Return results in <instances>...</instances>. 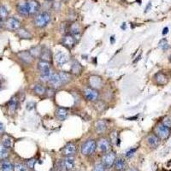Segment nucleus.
Listing matches in <instances>:
<instances>
[{"instance_id": "42", "label": "nucleus", "mask_w": 171, "mask_h": 171, "mask_svg": "<svg viewBox=\"0 0 171 171\" xmlns=\"http://www.w3.org/2000/svg\"><path fill=\"white\" fill-rule=\"evenodd\" d=\"M34 106L35 104L34 102H29V103L27 104V110H28V111H32L33 109L34 108Z\"/></svg>"}, {"instance_id": "28", "label": "nucleus", "mask_w": 171, "mask_h": 171, "mask_svg": "<svg viewBox=\"0 0 171 171\" xmlns=\"http://www.w3.org/2000/svg\"><path fill=\"white\" fill-rule=\"evenodd\" d=\"M94 127H95V130L98 133H103L106 129V123H105V121H98L95 122Z\"/></svg>"}, {"instance_id": "4", "label": "nucleus", "mask_w": 171, "mask_h": 171, "mask_svg": "<svg viewBox=\"0 0 171 171\" xmlns=\"http://www.w3.org/2000/svg\"><path fill=\"white\" fill-rule=\"evenodd\" d=\"M155 133L156 135L160 139H166L170 135V128L165 127L164 125L160 123L156 127Z\"/></svg>"}, {"instance_id": "18", "label": "nucleus", "mask_w": 171, "mask_h": 171, "mask_svg": "<svg viewBox=\"0 0 171 171\" xmlns=\"http://www.w3.org/2000/svg\"><path fill=\"white\" fill-rule=\"evenodd\" d=\"M98 148L101 152H106L111 148V144L106 139H100L98 141Z\"/></svg>"}, {"instance_id": "34", "label": "nucleus", "mask_w": 171, "mask_h": 171, "mask_svg": "<svg viewBox=\"0 0 171 171\" xmlns=\"http://www.w3.org/2000/svg\"><path fill=\"white\" fill-rule=\"evenodd\" d=\"M8 148L0 144V159H5L8 157Z\"/></svg>"}, {"instance_id": "8", "label": "nucleus", "mask_w": 171, "mask_h": 171, "mask_svg": "<svg viewBox=\"0 0 171 171\" xmlns=\"http://www.w3.org/2000/svg\"><path fill=\"white\" fill-rule=\"evenodd\" d=\"M26 2L28 9L29 15H34L40 9V3L37 0H27Z\"/></svg>"}, {"instance_id": "17", "label": "nucleus", "mask_w": 171, "mask_h": 171, "mask_svg": "<svg viewBox=\"0 0 171 171\" xmlns=\"http://www.w3.org/2000/svg\"><path fill=\"white\" fill-rule=\"evenodd\" d=\"M38 70L41 74L48 73L51 71V63L40 60L38 63Z\"/></svg>"}, {"instance_id": "5", "label": "nucleus", "mask_w": 171, "mask_h": 171, "mask_svg": "<svg viewBox=\"0 0 171 171\" xmlns=\"http://www.w3.org/2000/svg\"><path fill=\"white\" fill-rule=\"evenodd\" d=\"M116 159V154L114 152H108L102 157V164L105 168H111L112 165H114Z\"/></svg>"}, {"instance_id": "33", "label": "nucleus", "mask_w": 171, "mask_h": 171, "mask_svg": "<svg viewBox=\"0 0 171 171\" xmlns=\"http://www.w3.org/2000/svg\"><path fill=\"white\" fill-rule=\"evenodd\" d=\"M158 46L159 48H161L163 51H167L169 49V44H168V41H167V39H161L158 43Z\"/></svg>"}, {"instance_id": "54", "label": "nucleus", "mask_w": 171, "mask_h": 171, "mask_svg": "<svg viewBox=\"0 0 171 171\" xmlns=\"http://www.w3.org/2000/svg\"><path fill=\"white\" fill-rule=\"evenodd\" d=\"M170 60H171V56H170Z\"/></svg>"}, {"instance_id": "44", "label": "nucleus", "mask_w": 171, "mask_h": 171, "mask_svg": "<svg viewBox=\"0 0 171 171\" xmlns=\"http://www.w3.org/2000/svg\"><path fill=\"white\" fill-rule=\"evenodd\" d=\"M45 93L47 94L48 97H52V96L54 95V90L52 87H51V88L47 89L46 91H45Z\"/></svg>"}, {"instance_id": "43", "label": "nucleus", "mask_w": 171, "mask_h": 171, "mask_svg": "<svg viewBox=\"0 0 171 171\" xmlns=\"http://www.w3.org/2000/svg\"><path fill=\"white\" fill-rule=\"evenodd\" d=\"M52 8H53L55 10H58L61 8V3L60 2H54V3L52 4Z\"/></svg>"}, {"instance_id": "41", "label": "nucleus", "mask_w": 171, "mask_h": 171, "mask_svg": "<svg viewBox=\"0 0 171 171\" xmlns=\"http://www.w3.org/2000/svg\"><path fill=\"white\" fill-rule=\"evenodd\" d=\"M136 152V149H130L126 152V157L127 158H131L134 154V152Z\"/></svg>"}, {"instance_id": "38", "label": "nucleus", "mask_w": 171, "mask_h": 171, "mask_svg": "<svg viewBox=\"0 0 171 171\" xmlns=\"http://www.w3.org/2000/svg\"><path fill=\"white\" fill-rule=\"evenodd\" d=\"M14 170L15 171H26V168L22 164L16 163L14 166Z\"/></svg>"}, {"instance_id": "51", "label": "nucleus", "mask_w": 171, "mask_h": 171, "mask_svg": "<svg viewBox=\"0 0 171 171\" xmlns=\"http://www.w3.org/2000/svg\"><path fill=\"white\" fill-rule=\"evenodd\" d=\"M2 27V22H1V20H0V28Z\"/></svg>"}, {"instance_id": "29", "label": "nucleus", "mask_w": 171, "mask_h": 171, "mask_svg": "<svg viewBox=\"0 0 171 171\" xmlns=\"http://www.w3.org/2000/svg\"><path fill=\"white\" fill-rule=\"evenodd\" d=\"M82 70V67L81 65L75 61L73 64H72V66H71V73L75 74V75H79Z\"/></svg>"}, {"instance_id": "52", "label": "nucleus", "mask_w": 171, "mask_h": 171, "mask_svg": "<svg viewBox=\"0 0 171 171\" xmlns=\"http://www.w3.org/2000/svg\"><path fill=\"white\" fill-rule=\"evenodd\" d=\"M62 1H64V2H68L69 0H62Z\"/></svg>"}, {"instance_id": "7", "label": "nucleus", "mask_w": 171, "mask_h": 171, "mask_svg": "<svg viewBox=\"0 0 171 171\" xmlns=\"http://www.w3.org/2000/svg\"><path fill=\"white\" fill-rule=\"evenodd\" d=\"M89 86L91 88H93L97 90V89H100L103 86V80L98 75H91L89 77Z\"/></svg>"}, {"instance_id": "10", "label": "nucleus", "mask_w": 171, "mask_h": 171, "mask_svg": "<svg viewBox=\"0 0 171 171\" xmlns=\"http://www.w3.org/2000/svg\"><path fill=\"white\" fill-rule=\"evenodd\" d=\"M55 62L58 66H63L69 62V57L63 51H58L55 55Z\"/></svg>"}, {"instance_id": "15", "label": "nucleus", "mask_w": 171, "mask_h": 171, "mask_svg": "<svg viewBox=\"0 0 171 171\" xmlns=\"http://www.w3.org/2000/svg\"><path fill=\"white\" fill-rule=\"evenodd\" d=\"M17 56L25 64H31L33 61V58H34L32 55H31V53L28 51H20V52L17 53Z\"/></svg>"}, {"instance_id": "27", "label": "nucleus", "mask_w": 171, "mask_h": 171, "mask_svg": "<svg viewBox=\"0 0 171 171\" xmlns=\"http://www.w3.org/2000/svg\"><path fill=\"white\" fill-rule=\"evenodd\" d=\"M69 30H70V34H72L74 35V36H75V35L79 34L80 31V26L78 23L74 22L72 24H70Z\"/></svg>"}, {"instance_id": "19", "label": "nucleus", "mask_w": 171, "mask_h": 171, "mask_svg": "<svg viewBox=\"0 0 171 171\" xmlns=\"http://www.w3.org/2000/svg\"><path fill=\"white\" fill-rule=\"evenodd\" d=\"M17 11L21 16H28V5H27V2H22L17 4Z\"/></svg>"}, {"instance_id": "6", "label": "nucleus", "mask_w": 171, "mask_h": 171, "mask_svg": "<svg viewBox=\"0 0 171 171\" xmlns=\"http://www.w3.org/2000/svg\"><path fill=\"white\" fill-rule=\"evenodd\" d=\"M83 94H84V97H85L88 101L93 102L96 101L98 98V92L97 90L93 88H86L84 91H83Z\"/></svg>"}, {"instance_id": "14", "label": "nucleus", "mask_w": 171, "mask_h": 171, "mask_svg": "<svg viewBox=\"0 0 171 171\" xmlns=\"http://www.w3.org/2000/svg\"><path fill=\"white\" fill-rule=\"evenodd\" d=\"M48 83H49L53 88H58V87H60L61 86L63 85L58 74H52L51 76V78L49 80V81H48Z\"/></svg>"}, {"instance_id": "50", "label": "nucleus", "mask_w": 171, "mask_h": 171, "mask_svg": "<svg viewBox=\"0 0 171 171\" xmlns=\"http://www.w3.org/2000/svg\"><path fill=\"white\" fill-rule=\"evenodd\" d=\"M129 171H139L137 168H130V170Z\"/></svg>"}, {"instance_id": "45", "label": "nucleus", "mask_w": 171, "mask_h": 171, "mask_svg": "<svg viewBox=\"0 0 171 171\" xmlns=\"http://www.w3.org/2000/svg\"><path fill=\"white\" fill-rule=\"evenodd\" d=\"M151 6H152V3H148V4H147V6H146V10H145V13L148 12V10H149L150 9H151Z\"/></svg>"}, {"instance_id": "22", "label": "nucleus", "mask_w": 171, "mask_h": 171, "mask_svg": "<svg viewBox=\"0 0 171 171\" xmlns=\"http://www.w3.org/2000/svg\"><path fill=\"white\" fill-rule=\"evenodd\" d=\"M114 168L117 171H122L126 168V163L124 162L123 159L118 158L116 159L114 163Z\"/></svg>"}, {"instance_id": "49", "label": "nucleus", "mask_w": 171, "mask_h": 171, "mask_svg": "<svg viewBox=\"0 0 171 171\" xmlns=\"http://www.w3.org/2000/svg\"><path fill=\"white\" fill-rule=\"evenodd\" d=\"M122 28L126 29V23H122Z\"/></svg>"}, {"instance_id": "47", "label": "nucleus", "mask_w": 171, "mask_h": 171, "mask_svg": "<svg viewBox=\"0 0 171 171\" xmlns=\"http://www.w3.org/2000/svg\"><path fill=\"white\" fill-rule=\"evenodd\" d=\"M168 33V28H163V34L165 35V34H167Z\"/></svg>"}, {"instance_id": "12", "label": "nucleus", "mask_w": 171, "mask_h": 171, "mask_svg": "<svg viewBox=\"0 0 171 171\" xmlns=\"http://www.w3.org/2000/svg\"><path fill=\"white\" fill-rule=\"evenodd\" d=\"M76 147L73 143H69L62 149V154L64 157H72L75 154Z\"/></svg>"}, {"instance_id": "9", "label": "nucleus", "mask_w": 171, "mask_h": 171, "mask_svg": "<svg viewBox=\"0 0 171 171\" xmlns=\"http://www.w3.org/2000/svg\"><path fill=\"white\" fill-rule=\"evenodd\" d=\"M5 26L8 29L12 30V31H16L21 28V22L14 17H10L6 20L5 22Z\"/></svg>"}, {"instance_id": "21", "label": "nucleus", "mask_w": 171, "mask_h": 171, "mask_svg": "<svg viewBox=\"0 0 171 171\" xmlns=\"http://www.w3.org/2000/svg\"><path fill=\"white\" fill-rule=\"evenodd\" d=\"M16 34L21 39H29L32 38L31 34L25 28H19L18 30H16Z\"/></svg>"}, {"instance_id": "16", "label": "nucleus", "mask_w": 171, "mask_h": 171, "mask_svg": "<svg viewBox=\"0 0 171 171\" xmlns=\"http://www.w3.org/2000/svg\"><path fill=\"white\" fill-rule=\"evenodd\" d=\"M55 115H56V117L59 121H64L66 120V118L69 116V111H68L66 108L58 107L56 110Z\"/></svg>"}, {"instance_id": "20", "label": "nucleus", "mask_w": 171, "mask_h": 171, "mask_svg": "<svg viewBox=\"0 0 171 171\" xmlns=\"http://www.w3.org/2000/svg\"><path fill=\"white\" fill-rule=\"evenodd\" d=\"M154 79L158 85H165L168 82V78H167L166 75L162 73V72H158V73L156 74L155 76H154Z\"/></svg>"}, {"instance_id": "1", "label": "nucleus", "mask_w": 171, "mask_h": 171, "mask_svg": "<svg viewBox=\"0 0 171 171\" xmlns=\"http://www.w3.org/2000/svg\"><path fill=\"white\" fill-rule=\"evenodd\" d=\"M51 15L48 12H42L38 14L34 19V24L38 28H44L51 22Z\"/></svg>"}, {"instance_id": "53", "label": "nucleus", "mask_w": 171, "mask_h": 171, "mask_svg": "<svg viewBox=\"0 0 171 171\" xmlns=\"http://www.w3.org/2000/svg\"><path fill=\"white\" fill-rule=\"evenodd\" d=\"M46 1H48V2H51V1H54V0H46Z\"/></svg>"}, {"instance_id": "25", "label": "nucleus", "mask_w": 171, "mask_h": 171, "mask_svg": "<svg viewBox=\"0 0 171 171\" xmlns=\"http://www.w3.org/2000/svg\"><path fill=\"white\" fill-rule=\"evenodd\" d=\"M58 75L60 77L62 84H67L68 82H70V80H71V75L66 71H61L58 73Z\"/></svg>"}, {"instance_id": "36", "label": "nucleus", "mask_w": 171, "mask_h": 171, "mask_svg": "<svg viewBox=\"0 0 171 171\" xmlns=\"http://www.w3.org/2000/svg\"><path fill=\"white\" fill-rule=\"evenodd\" d=\"M51 75H52V73H51V71L50 72H48V73H44V74H41L40 75V77H39V79H40V80L41 81H49V80H50V78H51Z\"/></svg>"}, {"instance_id": "2", "label": "nucleus", "mask_w": 171, "mask_h": 171, "mask_svg": "<svg viewBox=\"0 0 171 171\" xmlns=\"http://www.w3.org/2000/svg\"><path fill=\"white\" fill-rule=\"evenodd\" d=\"M75 168V160L71 157H66L57 163V169L59 171H70Z\"/></svg>"}, {"instance_id": "32", "label": "nucleus", "mask_w": 171, "mask_h": 171, "mask_svg": "<svg viewBox=\"0 0 171 171\" xmlns=\"http://www.w3.org/2000/svg\"><path fill=\"white\" fill-rule=\"evenodd\" d=\"M2 145L5 146L6 148H10L12 146V139L8 135H3V139H2Z\"/></svg>"}, {"instance_id": "13", "label": "nucleus", "mask_w": 171, "mask_h": 171, "mask_svg": "<svg viewBox=\"0 0 171 171\" xmlns=\"http://www.w3.org/2000/svg\"><path fill=\"white\" fill-rule=\"evenodd\" d=\"M147 145L152 148H157L160 144V139L156 134H150L146 138Z\"/></svg>"}, {"instance_id": "23", "label": "nucleus", "mask_w": 171, "mask_h": 171, "mask_svg": "<svg viewBox=\"0 0 171 171\" xmlns=\"http://www.w3.org/2000/svg\"><path fill=\"white\" fill-rule=\"evenodd\" d=\"M40 60L46 61V62H51V51L47 49V48H43L42 50L41 55H40Z\"/></svg>"}, {"instance_id": "40", "label": "nucleus", "mask_w": 171, "mask_h": 171, "mask_svg": "<svg viewBox=\"0 0 171 171\" xmlns=\"http://www.w3.org/2000/svg\"><path fill=\"white\" fill-rule=\"evenodd\" d=\"M92 171H105V166L103 164H98L96 165L95 167L93 168Z\"/></svg>"}, {"instance_id": "39", "label": "nucleus", "mask_w": 171, "mask_h": 171, "mask_svg": "<svg viewBox=\"0 0 171 171\" xmlns=\"http://www.w3.org/2000/svg\"><path fill=\"white\" fill-rule=\"evenodd\" d=\"M34 164H35V159H30L27 162V165L29 168H34Z\"/></svg>"}, {"instance_id": "35", "label": "nucleus", "mask_w": 171, "mask_h": 171, "mask_svg": "<svg viewBox=\"0 0 171 171\" xmlns=\"http://www.w3.org/2000/svg\"><path fill=\"white\" fill-rule=\"evenodd\" d=\"M7 16H8V10L5 8V6L1 5L0 6V20L3 21V20L6 19Z\"/></svg>"}, {"instance_id": "46", "label": "nucleus", "mask_w": 171, "mask_h": 171, "mask_svg": "<svg viewBox=\"0 0 171 171\" xmlns=\"http://www.w3.org/2000/svg\"><path fill=\"white\" fill-rule=\"evenodd\" d=\"M3 131H4V127H3V125L2 122H0V133H3Z\"/></svg>"}, {"instance_id": "11", "label": "nucleus", "mask_w": 171, "mask_h": 171, "mask_svg": "<svg viewBox=\"0 0 171 171\" xmlns=\"http://www.w3.org/2000/svg\"><path fill=\"white\" fill-rule=\"evenodd\" d=\"M75 40L76 39L75 38V36L69 34H66L65 36L63 37V39H62V43L68 49H72L74 47L75 44Z\"/></svg>"}, {"instance_id": "37", "label": "nucleus", "mask_w": 171, "mask_h": 171, "mask_svg": "<svg viewBox=\"0 0 171 171\" xmlns=\"http://www.w3.org/2000/svg\"><path fill=\"white\" fill-rule=\"evenodd\" d=\"M162 124L171 129V120L168 117L163 118V120L162 121Z\"/></svg>"}, {"instance_id": "3", "label": "nucleus", "mask_w": 171, "mask_h": 171, "mask_svg": "<svg viewBox=\"0 0 171 171\" xmlns=\"http://www.w3.org/2000/svg\"><path fill=\"white\" fill-rule=\"evenodd\" d=\"M96 148H97V143L93 139H88L82 144L80 152L82 155L88 156L95 152Z\"/></svg>"}, {"instance_id": "30", "label": "nucleus", "mask_w": 171, "mask_h": 171, "mask_svg": "<svg viewBox=\"0 0 171 171\" xmlns=\"http://www.w3.org/2000/svg\"><path fill=\"white\" fill-rule=\"evenodd\" d=\"M0 169L1 171H12L14 169V167L12 163L9 161H3L0 165Z\"/></svg>"}, {"instance_id": "48", "label": "nucleus", "mask_w": 171, "mask_h": 171, "mask_svg": "<svg viewBox=\"0 0 171 171\" xmlns=\"http://www.w3.org/2000/svg\"><path fill=\"white\" fill-rule=\"evenodd\" d=\"M111 44H114V43H115V37H114V36H111Z\"/></svg>"}, {"instance_id": "26", "label": "nucleus", "mask_w": 171, "mask_h": 171, "mask_svg": "<svg viewBox=\"0 0 171 171\" xmlns=\"http://www.w3.org/2000/svg\"><path fill=\"white\" fill-rule=\"evenodd\" d=\"M42 50L43 48L39 45H37V46H34L30 50H29V52L31 53V55L33 56V57H39L40 55H41Z\"/></svg>"}, {"instance_id": "31", "label": "nucleus", "mask_w": 171, "mask_h": 171, "mask_svg": "<svg viewBox=\"0 0 171 171\" xmlns=\"http://www.w3.org/2000/svg\"><path fill=\"white\" fill-rule=\"evenodd\" d=\"M45 91H46V89L44 88V86L40 84H36V85L34 86V92L36 93V94H38V95H44V93H45Z\"/></svg>"}, {"instance_id": "24", "label": "nucleus", "mask_w": 171, "mask_h": 171, "mask_svg": "<svg viewBox=\"0 0 171 171\" xmlns=\"http://www.w3.org/2000/svg\"><path fill=\"white\" fill-rule=\"evenodd\" d=\"M8 108H9V111L10 114L15 113L16 108H17V98L16 97H13L10 98V100L8 103Z\"/></svg>"}]
</instances>
